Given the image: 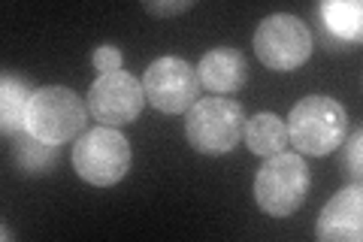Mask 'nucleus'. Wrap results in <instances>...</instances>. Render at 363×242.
Here are the masks:
<instances>
[{"label":"nucleus","mask_w":363,"mask_h":242,"mask_svg":"<svg viewBox=\"0 0 363 242\" xmlns=\"http://www.w3.org/2000/svg\"><path fill=\"white\" fill-rule=\"evenodd\" d=\"M288 143L300 155L324 158L336 152L348 136V112L339 100L327 94H309L291 109L285 119Z\"/></svg>","instance_id":"f257e3e1"},{"label":"nucleus","mask_w":363,"mask_h":242,"mask_svg":"<svg viewBox=\"0 0 363 242\" xmlns=\"http://www.w3.org/2000/svg\"><path fill=\"white\" fill-rule=\"evenodd\" d=\"M312 188V172L306 167L303 155L279 152L260 164L255 176V203L260 212L272 218H288L303 209Z\"/></svg>","instance_id":"f03ea898"},{"label":"nucleus","mask_w":363,"mask_h":242,"mask_svg":"<svg viewBox=\"0 0 363 242\" xmlns=\"http://www.w3.org/2000/svg\"><path fill=\"white\" fill-rule=\"evenodd\" d=\"M245 112L230 97H203L185 112V140L200 155L218 158L240 145Z\"/></svg>","instance_id":"7ed1b4c3"},{"label":"nucleus","mask_w":363,"mask_h":242,"mask_svg":"<svg viewBox=\"0 0 363 242\" xmlns=\"http://www.w3.org/2000/svg\"><path fill=\"white\" fill-rule=\"evenodd\" d=\"M73 170L76 176L94 188H109L128 176L130 170V145L118 128H91L73 145Z\"/></svg>","instance_id":"20e7f679"},{"label":"nucleus","mask_w":363,"mask_h":242,"mask_svg":"<svg viewBox=\"0 0 363 242\" xmlns=\"http://www.w3.org/2000/svg\"><path fill=\"white\" fill-rule=\"evenodd\" d=\"M88 103L64 85H43L33 91L25 128L43 143L67 145L85 131Z\"/></svg>","instance_id":"39448f33"},{"label":"nucleus","mask_w":363,"mask_h":242,"mask_svg":"<svg viewBox=\"0 0 363 242\" xmlns=\"http://www.w3.org/2000/svg\"><path fill=\"white\" fill-rule=\"evenodd\" d=\"M255 55L257 61L279 73H291L312 57L315 40L312 31L303 25V18L288 16V13H272L255 28Z\"/></svg>","instance_id":"423d86ee"},{"label":"nucleus","mask_w":363,"mask_h":242,"mask_svg":"<svg viewBox=\"0 0 363 242\" xmlns=\"http://www.w3.org/2000/svg\"><path fill=\"white\" fill-rule=\"evenodd\" d=\"M143 91H145V100H149L157 112L182 115L194 106L197 97H200L197 67H191L185 57L164 55L145 67Z\"/></svg>","instance_id":"0eeeda50"},{"label":"nucleus","mask_w":363,"mask_h":242,"mask_svg":"<svg viewBox=\"0 0 363 242\" xmlns=\"http://www.w3.org/2000/svg\"><path fill=\"white\" fill-rule=\"evenodd\" d=\"M88 112L94 115V121L106 124V128H121L140 119L145 106V91L143 82L133 73H106L97 76L94 85L88 88Z\"/></svg>","instance_id":"6e6552de"},{"label":"nucleus","mask_w":363,"mask_h":242,"mask_svg":"<svg viewBox=\"0 0 363 242\" xmlns=\"http://www.w3.org/2000/svg\"><path fill=\"white\" fill-rule=\"evenodd\" d=\"M315 233L321 242H360L363 239V191L342 188L324 203Z\"/></svg>","instance_id":"1a4fd4ad"},{"label":"nucleus","mask_w":363,"mask_h":242,"mask_svg":"<svg viewBox=\"0 0 363 242\" xmlns=\"http://www.w3.org/2000/svg\"><path fill=\"white\" fill-rule=\"evenodd\" d=\"M197 79L200 88L212 91V94H236L248 79V61L233 45H215L200 57Z\"/></svg>","instance_id":"9d476101"},{"label":"nucleus","mask_w":363,"mask_h":242,"mask_svg":"<svg viewBox=\"0 0 363 242\" xmlns=\"http://www.w3.org/2000/svg\"><path fill=\"white\" fill-rule=\"evenodd\" d=\"M242 140L252 155H260V158L279 155L288 145V124L276 112H257L255 119H245Z\"/></svg>","instance_id":"9b49d317"},{"label":"nucleus","mask_w":363,"mask_h":242,"mask_svg":"<svg viewBox=\"0 0 363 242\" xmlns=\"http://www.w3.org/2000/svg\"><path fill=\"white\" fill-rule=\"evenodd\" d=\"M58 148L61 145L37 140L28 128L13 133V160L21 176H45V172H52L55 160H58Z\"/></svg>","instance_id":"f8f14e48"},{"label":"nucleus","mask_w":363,"mask_h":242,"mask_svg":"<svg viewBox=\"0 0 363 242\" xmlns=\"http://www.w3.org/2000/svg\"><path fill=\"white\" fill-rule=\"evenodd\" d=\"M324 31L339 43H360L363 37V4L360 0H324L321 4Z\"/></svg>","instance_id":"ddd939ff"},{"label":"nucleus","mask_w":363,"mask_h":242,"mask_svg":"<svg viewBox=\"0 0 363 242\" xmlns=\"http://www.w3.org/2000/svg\"><path fill=\"white\" fill-rule=\"evenodd\" d=\"M30 97L33 91H28L21 79H16L13 73H4V79H0V131L4 133L25 131Z\"/></svg>","instance_id":"4468645a"},{"label":"nucleus","mask_w":363,"mask_h":242,"mask_svg":"<svg viewBox=\"0 0 363 242\" xmlns=\"http://www.w3.org/2000/svg\"><path fill=\"white\" fill-rule=\"evenodd\" d=\"M121 61H124V55H121L118 45H112V43L97 45L94 55H91V64H94V70H97L100 76L118 73V70H121Z\"/></svg>","instance_id":"2eb2a0df"},{"label":"nucleus","mask_w":363,"mask_h":242,"mask_svg":"<svg viewBox=\"0 0 363 242\" xmlns=\"http://www.w3.org/2000/svg\"><path fill=\"white\" fill-rule=\"evenodd\" d=\"M197 4L194 0H145L143 4V9L145 13H152V16H157V18H169V16H182V13H188V9H194Z\"/></svg>","instance_id":"dca6fc26"},{"label":"nucleus","mask_w":363,"mask_h":242,"mask_svg":"<svg viewBox=\"0 0 363 242\" xmlns=\"http://www.w3.org/2000/svg\"><path fill=\"white\" fill-rule=\"evenodd\" d=\"M360 145H363V133H360V128L351 133V143H348V152H345V164H348V172H354V176H360Z\"/></svg>","instance_id":"f3484780"}]
</instances>
